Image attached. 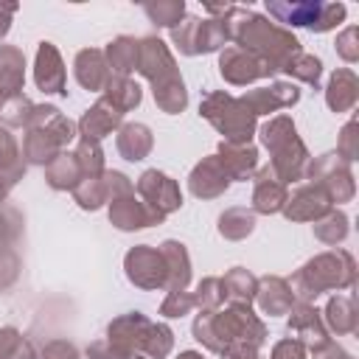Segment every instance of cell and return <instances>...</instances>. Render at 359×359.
<instances>
[{"instance_id": "obj_1", "label": "cell", "mask_w": 359, "mask_h": 359, "mask_svg": "<svg viewBox=\"0 0 359 359\" xmlns=\"http://www.w3.org/2000/svg\"><path fill=\"white\" fill-rule=\"evenodd\" d=\"M180 359H202V356H196V353H182Z\"/></svg>"}]
</instances>
